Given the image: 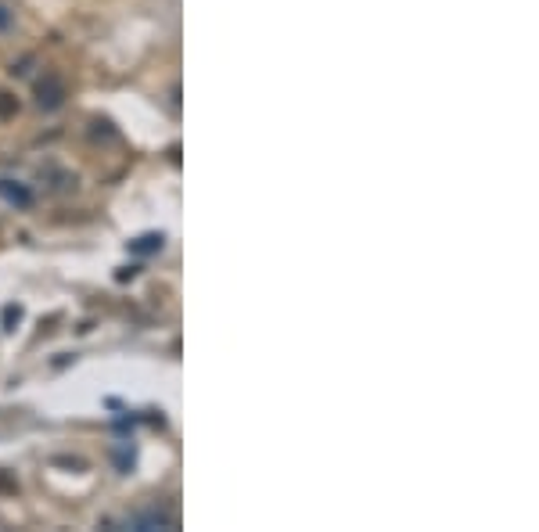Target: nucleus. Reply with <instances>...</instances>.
<instances>
[{
  "label": "nucleus",
  "instance_id": "obj_1",
  "mask_svg": "<svg viewBox=\"0 0 539 532\" xmlns=\"http://www.w3.org/2000/svg\"><path fill=\"white\" fill-rule=\"evenodd\" d=\"M61 101H65V83H61L54 72H47V76L36 83V105L47 109V112H54Z\"/></svg>",
  "mask_w": 539,
  "mask_h": 532
},
{
  "label": "nucleus",
  "instance_id": "obj_2",
  "mask_svg": "<svg viewBox=\"0 0 539 532\" xmlns=\"http://www.w3.org/2000/svg\"><path fill=\"white\" fill-rule=\"evenodd\" d=\"M155 248H162V234H148L133 245V252H155Z\"/></svg>",
  "mask_w": 539,
  "mask_h": 532
},
{
  "label": "nucleus",
  "instance_id": "obj_3",
  "mask_svg": "<svg viewBox=\"0 0 539 532\" xmlns=\"http://www.w3.org/2000/svg\"><path fill=\"white\" fill-rule=\"evenodd\" d=\"M19 112V101L12 98V94H0V119H8V116H15Z\"/></svg>",
  "mask_w": 539,
  "mask_h": 532
},
{
  "label": "nucleus",
  "instance_id": "obj_4",
  "mask_svg": "<svg viewBox=\"0 0 539 532\" xmlns=\"http://www.w3.org/2000/svg\"><path fill=\"white\" fill-rule=\"evenodd\" d=\"M0 191H4L12 202H19V206H29L33 198H29V191H22V188H0Z\"/></svg>",
  "mask_w": 539,
  "mask_h": 532
}]
</instances>
